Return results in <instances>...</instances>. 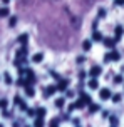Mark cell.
I'll list each match as a JSON object with an SVG mask.
<instances>
[{
  "mask_svg": "<svg viewBox=\"0 0 124 127\" xmlns=\"http://www.w3.org/2000/svg\"><path fill=\"white\" fill-rule=\"evenodd\" d=\"M119 59H121V54L118 50H114V49H111V52L104 54V62H118Z\"/></svg>",
  "mask_w": 124,
  "mask_h": 127,
  "instance_id": "1",
  "label": "cell"
},
{
  "mask_svg": "<svg viewBox=\"0 0 124 127\" xmlns=\"http://www.w3.org/2000/svg\"><path fill=\"white\" fill-rule=\"evenodd\" d=\"M111 97H112V90H109L107 87L99 89V99H101V100H109Z\"/></svg>",
  "mask_w": 124,
  "mask_h": 127,
  "instance_id": "2",
  "label": "cell"
},
{
  "mask_svg": "<svg viewBox=\"0 0 124 127\" xmlns=\"http://www.w3.org/2000/svg\"><path fill=\"white\" fill-rule=\"evenodd\" d=\"M57 87V92H65L67 87H69V80L67 79H59V84H55Z\"/></svg>",
  "mask_w": 124,
  "mask_h": 127,
  "instance_id": "3",
  "label": "cell"
},
{
  "mask_svg": "<svg viewBox=\"0 0 124 127\" xmlns=\"http://www.w3.org/2000/svg\"><path fill=\"white\" fill-rule=\"evenodd\" d=\"M55 92H57V87H55V85H49V87H45V89H44V99L52 97Z\"/></svg>",
  "mask_w": 124,
  "mask_h": 127,
  "instance_id": "4",
  "label": "cell"
},
{
  "mask_svg": "<svg viewBox=\"0 0 124 127\" xmlns=\"http://www.w3.org/2000/svg\"><path fill=\"white\" fill-rule=\"evenodd\" d=\"M101 74H102V67L101 65H92L91 70H89V75L91 77H99Z\"/></svg>",
  "mask_w": 124,
  "mask_h": 127,
  "instance_id": "5",
  "label": "cell"
},
{
  "mask_svg": "<svg viewBox=\"0 0 124 127\" xmlns=\"http://www.w3.org/2000/svg\"><path fill=\"white\" fill-rule=\"evenodd\" d=\"M87 87L91 90H99L101 87H99V80H97V77H91V80L87 82Z\"/></svg>",
  "mask_w": 124,
  "mask_h": 127,
  "instance_id": "6",
  "label": "cell"
},
{
  "mask_svg": "<svg viewBox=\"0 0 124 127\" xmlns=\"http://www.w3.org/2000/svg\"><path fill=\"white\" fill-rule=\"evenodd\" d=\"M44 59H45L44 52H35V54L32 55V62L34 64H42V62H44Z\"/></svg>",
  "mask_w": 124,
  "mask_h": 127,
  "instance_id": "7",
  "label": "cell"
},
{
  "mask_svg": "<svg viewBox=\"0 0 124 127\" xmlns=\"http://www.w3.org/2000/svg\"><path fill=\"white\" fill-rule=\"evenodd\" d=\"M65 99L67 97H57L55 100H54V105H55V109H64V105H65Z\"/></svg>",
  "mask_w": 124,
  "mask_h": 127,
  "instance_id": "8",
  "label": "cell"
},
{
  "mask_svg": "<svg viewBox=\"0 0 124 127\" xmlns=\"http://www.w3.org/2000/svg\"><path fill=\"white\" fill-rule=\"evenodd\" d=\"M116 35H114V40L116 42H119L121 38H123V35H124V29H123V25H118L116 27V32H114Z\"/></svg>",
  "mask_w": 124,
  "mask_h": 127,
  "instance_id": "9",
  "label": "cell"
},
{
  "mask_svg": "<svg viewBox=\"0 0 124 127\" xmlns=\"http://www.w3.org/2000/svg\"><path fill=\"white\" fill-rule=\"evenodd\" d=\"M13 102H15L17 105H19V109H20V110H25V112H27V104H25L24 100H22V99H20L19 95H15V99H13Z\"/></svg>",
  "mask_w": 124,
  "mask_h": 127,
  "instance_id": "10",
  "label": "cell"
},
{
  "mask_svg": "<svg viewBox=\"0 0 124 127\" xmlns=\"http://www.w3.org/2000/svg\"><path fill=\"white\" fill-rule=\"evenodd\" d=\"M102 40H104V35L96 29V30L92 32V42H102Z\"/></svg>",
  "mask_w": 124,
  "mask_h": 127,
  "instance_id": "11",
  "label": "cell"
},
{
  "mask_svg": "<svg viewBox=\"0 0 124 127\" xmlns=\"http://www.w3.org/2000/svg\"><path fill=\"white\" fill-rule=\"evenodd\" d=\"M25 95L27 97H35V90H34V87H32V84H27L25 85Z\"/></svg>",
  "mask_w": 124,
  "mask_h": 127,
  "instance_id": "12",
  "label": "cell"
},
{
  "mask_svg": "<svg viewBox=\"0 0 124 127\" xmlns=\"http://www.w3.org/2000/svg\"><path fill=\"white\" fill-rule=\"evenodd\" d=\"M91 49H92V38L91 40H84V42H82V50L84 52H91Z\"/></svg>",
  "mask_w": 124,
  "mask_h": 127,
  "instance_id": "13",
  "label": "cell"
},
{
  "mask_svg": "<svg viewBox=\"0 0 124 127\" xmlns=\"http://www.w3.org/2000/svg\"><path fill=\"white\" fill-rule=\"evenodd\" d=\"M102 44H104L107 49H114V44H116V40H112V38H106V37H104Z\"/></svg>",
  "mask_w": 124,
  "mask_h": 127,
  "instance_id": "14",
  "label": "cell"
},
{
  "mask_svg": "<svg viewBox=\"0 0 124 127\" xmlns=\"http://www.w3.org/2000/svg\"><path fill=\"white\" fill-rule=\"evenodd\" d=\"M74 104H76V109H84V107H87V104H85V100L82 99V95H81V99H79V100H76Z\"/></svg>",
  "mask_w": 124,
  "mask_h": 127,
  "instance_id": "15",
  "label": "cell"
},
{
  "mask_svg": "<svg viewBox=\"0 0 124 127\" xmlns=\"http://www.w3.org/2000/svg\"><path fill=\"white\" fill-rule=\"evenodd\" d=\"M99 110H101V105H99V104H94V102L89 104V112L94 114V112H99Z\"/></svg>",
  "mask_w": 124,
  "mask_h": 127,
  "instance_id": "16",
  "label": "cell"
},
{
  "mask_svg": "<svg viewBox=\"0 0 124 127\" xmlns=\"http://www.w3.org/2000/svg\"><path fill=\"white\" fill-rule=\"evenodd\" d=\"M3 82H5L7 85H12V84H13V79H12V75H10L8 72H5V74H3Z\"/></svg>",
  "mask_w": 124,
  "mask_h": 127,
  "instance_id": "17",
  "label": "cell"
},
{
  "mask_svg": "<svg viewBox=\"0 0 124 127\" xmlns=\"http://www.w3.org/2000/svg\"><path fill=\"white\" fill-rule=\"evenodd\" d=\"M44 124H45V122H44V117L37 115V117H35V121H34V126H35V127H42Z\"/></svg>",
  "mask_w": 124,
  "mask_h": 127,
  "instance_id": "18",
  "label": "cell"
},
{
  "mask_svg": "<svg viewBox=\"0 0 124 127\" xmlns=\"http://www.w3.org/2000/svg\"><path fill=\"white\" fill-rule=\"evenodd\" d=\"M121 99H123V95L119 94V92H116V94H112V97H111V100L114 102V104H119V102H121Z\"/></svg>",
  "mask_w": 124,
  "mask_h": 127,
  "instance_id": "19",
  "label": "cell"
},
{
  "mask_svg": "<svg viewBox=\"0 0 124 127\" xmlns=\"http://www.w3.org/2000/svg\"><path fill=\"white\" fill-rule=\"evenodd\" d=\"M47 114V109L45 107H37V115H40V117H45Z\"/></svg>",
  "mask_w": 124,
  "mask_h": 127,
  "instance_id": "20",
  "label": "cell"
},
{
  "mask_svg": "<svg viewBox=\"0 0 124 127\" xmlns=\"http://www.w3.org/2000/svg\"><path fill=\"white\" fill-rule=\"evenodd\" d=\"M15 25H17V17L10 15V19H8V27H15Z\"/></svg>",
  "mask_w": 124,
  "mask_h": 127,
  "instance_id": "21",
  "label": "cell"
},
{
  "mask_svg": "<svg viewBox=\"0 0 124 127\" xmlns=\"http://www.w3.org/2000/svg\"><path fill=\"white\" fill-rule=\"evenodd\" d=\"M27 40H29V35H27V33H22V35L19 37V42H20V44H24V45L27 44Z\"/></svg>",
  "mask_w": 124,
  "mask_h": 127,
  "instance_id": "22",
  "label": "cell"
},
{
  "mask_svg": "<svg viewBox=\"0 0 124 127\" xmlns=\"http://www.w3.org/2000/svg\"><path fill=\"white\" fill-rule=\"evenodd\" d=\"M0 17H10V10L8 8H0Z\"/></svg>",
  "mask_w": 124,
  "mask_h": 127,
  "instance_id": "23",
  "label": "cell"
},
{
  "mask_svg": "<svg viewBox=\"0 0 124 127\" xmlns=\"http://www.w3.org/2000/svg\"><path fill=\"white\" fill-rule=\"evenodd\" d=\"M29 117H37V109H27Z\"/></svg>",
  "mask_w": 124,
  "mask_h": 127,
  "instance_id": "24",
  "label": "cell"
},
{
  "mask_svg": "<svg viewBox=\"0 0 124 127\" xmlns=\"http://www.w3.org/2000/svg\"><path fill=\"white\" fill-rule=\"evenodd\" d=\"M124 82V77L123 75H116V77H114V84H118V85H119V84H123Z\"/></svg>",
  "mask_w": 124,
  "mask_h": 127,
  "instance_id": "25",
  "label": "cell"
},
{
  "mask_svg": "<svg viewBox=\"0 0 124 127\" xmlns=\"http://www.w3.org/2000/svg\"><path fill=\"white\" fill-rule=\"evenodd\" d=\"M82 99L85 100V104H87V105L92 102V99H91V95H89V94H82Z\"/></svg>",
  "mask_w": 124,
  "mask_h": 127,
  "instance_id": "26",
  "label": "cell"
},
{
  "mask_svg": "<svg viewBox=\"0 0 124 127\" xmlns=\"http://www.w3.org/2000/svg\"><path fill=\"white\" fill-rule=\"evenodd\" d=\"M109 122H111V126H118V124H119L118 117H114V115H112V117H109Z\"/></svg>",
  "mask_w": 124,
  "mask_h": 127,
  "instance_id": "27",
  "label": "cell"
},
{
  "mask_svg": "<svg viewBox=\"0 0 124 127\" xmlns=\"http://www.w3.org/2000/svg\"><path fill=\"white\" fill-rule=\"evenodd\" d=\"M7 104H8V102H7V99H2V100H0V109H2V110H5V109H7Z\"/></svg>",
  "mask_w": 124,
  "mask_h": 127,
  "instance_id": "28",
  "label": "cell"
},
{
  "mask_svg": "<svg viewBox=\"0 0 124 127\" xmlns=\"http://www.w3.org/2000/svg\"><path fill=\"white\" fill-rule=\"evenodd\" d=\"M49 126H59V117H54V121H50V122H49Z\"/></svg>",
  "mask_w": 124,
  "mask_h": 127,
  "instance_id": "29",
  "label": "cell"
},
{
  "mask_svg": "<svg viewBox=\"0 0 124 127\" xmlns=\"http://www.w3.org/2000/svg\"><path fill=\"white\" fill-rule=\"evenodd\" d=\"M72 110H76V104H74V102H72V104H69V105H67V112H69V114H71Z\"/></svg>",
  "mask_w": 124,
  "mask_h": 127,
  "instance_id": "30",
  "label": "cell"
},
{
  "mask_svg": "<svg viewBox=\"0 0 124 127\" xmlns=\"http://www.w3.org/2000/svg\"><path fill=\"white\" fill-rule=\"evenodd\" d=\"M72 124L74 126H81V119L79 117H72Z\"/></svg>",
  "mask_w": 124,
  "mask_h": 127,
  "instance_id": "31",
  "label": "cell"
},
{
  "mask_svg": "<svg viewBox=\"0 0 124 127\" xmlns=\"http://www.w3.org/2000/svg\"><path fill=\"white\" fill-rule=\"evenodd\" d=\"M65 97H67V99H72V97H74V92H72V90H65Z\"/></svg>",
  "mask_w": 124,
  "mask_h": 127,
  "instance_id": "32",
  "label": "cell"
},
{
  "mask_svg": "<svg viewBox=\"0 0 124 127\" xmlns=\"http://www.w3.org/2000/svg\"><path fill=\"white\" fill-rule=\"evenodd\" d=\"M97 15H99V19L106 17V10H104V8H99V13H97Z\"/></svg>",
  "mask_w": 124,
  "mask_h": 127,
  "instance_id": "33",
  "label": "cell"
},
{
  "mask_svg": "<svg viewBox=\"0 0 124 127\" xmlns=\"http://www.w3.org/2000/svg\"><path fill=\"white\" fill-rule=\"evenodd\" d=\"M85 75H87V74H85L84 70H81V72H79V79H85Z\"/></svg>",
  "mask_w": 124,
  "mask_h": 127,
  "instance_id": "34",
  "label": "cell"
},
{
  "mask_svg": "<svg viewBox=\"0 0 124 127\" xmlns=\"http://www.w3.org/2000/svg\"><path fill=\"white\" fill-rule=\"evenodd\" d=\"M84 60H85V59L82 57V55H79V57H77V64H84Z\"/></svg>",
  "mask_w": 124,
  "mask_h": 127,
  "instance_id": "35",
  "label": "cell"
},
{
  "mask_svg": "<svg viewBox=\"0 0 124 127\" xmlns=\"http://www.w3.org/2000/svg\"><path fill=\"white\" fill-rule=\"evenodd\" d=\"M116 2V5H124V0H114Z\"/></svg>",
  "mask_w": 124,
  "mask_h": 127,
  "instance_id": "36",
  "label": "cell"
},
{
  "mask_svg": "<svg viewBox=\"0 0 124 127\" xmlns=\"http://www.w3.org/2000/svg\"><path fill=\"white\" fill-rule=\"evenodd\" d=\"M2 2H3V3H5V5H7V3H8V2H10V0H2Z\"/></svg>",
  "mask_w": 124,
  "mask_h": 127,
  "instance_id": "37",
  "label": "cell"
}]
</instances>
